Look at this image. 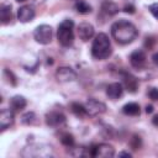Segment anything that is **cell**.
<instances>
[{
  "label": "cell",
  "mask_w": 158,
  "mask_h": 158,
  "mask_svg": "<svg viewBox=\"0 0 158 158\" xmlns=\"http://www.w3.org/2000/svg\"><path fill=\"white\" fill-rule=\"evenodd\" d=\"M4 77L6 78V80H7V83H10L11 85H16L17 84V80H16V77L14 75V73L11 72V70H9V69H4Z\"/></svg>",
  "instance_id": "cell-25"
},
{
  "label": "cell",
  "mask_w": 158,
  "mask_h": 158,
  "mask_svg": "<svg viewBox=\"0 0 158 158\" xmlns=\"http://www.w3.org/2000/svg\"><path fill=\"white\" fill-rule=\"evenodd\" d=\"M101 12L105 16H115L118 12V6L112 0H105L101 4Z\"/></svg>",
  "instance_id": "cell-16"
},
{
  "label": "cell",
  "mask_w": 158,
  "mask_h": 158,
  "mask_svg": "<svg viewBox=\"0 0 158 158\" xmlns=\"http://www.w3.org/2000/svg\"><path fill=\"white\" fill-rule=\"evenodd\" d=\"M16 1H19V2H23V1H26V0H16Z\"/></svg>",
  "instance_id": "cell-34"
},
{
  "label": "cell",
  "mask_w": 158,
  "mask_h": 158,
  "mask_svg": "<svg viewBox=\"0 0 158 158\" xmlns=\"http://www.w3.org/2000/svg\"><path fill=\"white\" fill-rule=\"evenodd\" d=\"M153 43H154V38L153 37H147L146 38V42H144V46L148 47V48H152Z\"/></svg>",
  "instance_id": "cell-29"
},
{
  "label": "cell",
  "mask_w": 158,
  "mask_h": 158,
  "mask_svg": "<svg viewBox=\"0 0 158 158\" xmlns=\"http://www.w3.org/2000/svg\"><path fill=\"white\" fill-rule=\"evenodd\" d=\"M77 31H78L79 38L81 41H84V42L91 40L93 36H94V32H95L94 31V26L91 23H89V22H81V23H79Z\"/></svg>",
  "instance_id": "cell-13"
},
{
  "label": "cell",
  "mask_w": 158,
  "mask_h": 158,
  "mask_svg": "<svg viewBox=\"0 0 158 158\" xmlns=\"http://www.w3.org/2000/svg\"><path fill=\"white\" fill-rule=\"evenodd\" d=\"M15 121L14 112L9 109H2L0 112V128L4 131L7 127H10Z\"/></svg>",
  "instance_id": "cell-14"
},
{
  "label": "cell",
  "mask_w": 158,
  "mask_h": 158,
  "mask_svg": "<svg viewBox=\"0 0 158 158\" xmlns=\"http://www.w3.org/2000/svg\"><path fill=\"white\" fill-rule=\"evenodd\" d=\"M123 11H125L126 14H135L136 7H135L133 5H131V4H128V5H126V6L123 7Z\"/></svg>",
  "instance_id": "cell-28"
},
{
  "label": "cell",
  "mask_w": 158,
  "mask_h": 158,
  "mask_svg": "<svg viewBox=\"0 0 158 158\" xmlns=\"http://www.w3.org/2000/svg\"><path fill=\"white\" fill-rule=\"evenodd\" d=\"M118 157H128V158H131V153H128V152H121V153H118Z\"/></svg>",
  "instance_id": "cell-32"
},
{
  "label": "cell",
  "mask_w": 158,
  "mask_h": 158,
  "mask_svg": "<svg viewBox=\"0 0 158 158\" xmlns=\"http://www.w3.org/2000/svg\"><path fill=\"white\" fill-rule=\"evenodd\" d=\"M89 156L96 158H111L115 156V148L107 143H100L90 147Z\"/></svg>",
  "instance_id": "cell-6"
},
{
  "label": "cell",
  "mask_w": 158,
  "mask_h": 158,
  "mask_svg": "<svg viewBox=\"0 0 158 158\" xmlns=\"http://www.w3.org/2000/svg\"><path fill=\"white\" fill-rule=\"evenodd\" d=\"M21 122H22L23 125H28V126L36 125V123H37V116H36L35 112L28 111V112H26V114H23V115L21 116Z\"/></svg>",
  "instance_id": "cell-21"
},
{
  "label": "cell",
  "mask_w": 158,
  "mask_h": 158,
  "mask_svg": "<svg viewBox=\"0 0 158 158\" xmlns=\"http://www.w3.org/2000/svg\"><path fill=\"white\" fill-rule=\"evenodd\" d=\"M122 112L125 115H128V116H138L141 114V109H139V105L137 102H128V104L123 105Z\"/></svg>",
  "instance_id": "cell-19"
},
{
  "label": "cell",
  "mask_w": 158,
  "mask_h": 158,
  "mask_svg": "<svg viewBox=\"0 0 158 158\" xmlns=\"http://www.w3.org/2000/svg\"><path fill=\"white\" fill-rule=\"evenodd\" d=\"M112 48H111V42L107 37V35L100 32L95 36L93 44H91V56L95 59L102 60L106 59L111 56Z\"/></svg>",
  "instance_id": "cell-2"
},
{
  "label": "cell",
  "mask_w": 158,
  "mask_h": 158,
  "mask_svg": "<svg viewBox=\"0 0 158 158\" xmlns=\"http://www.w3.org/2000/svg\"><path fill=\"white\" fill-rule=\"evenodd\" d=\"M123 94V86L121 83H111L106 88V95L111 100H117Z\"/></svg>",
  "instance_id": "cell-15"
},
{
  "label": "cell",
  "mask_w": 158,
  "mask_h": 158,
  "mask_svg": "<svg viewBox=\"0 0 158 158\" xmlns=\"http://www.w3.org/2000/svg\"><path fill=\"white\" fill-rule=\"evenodd\" d=\"M70 110H72V112L77 117H85L88 115V111H86L85 105H81L79 102H72L70 104Z\"/></svg>",
  "instance_id": "cell-20"
},
{
  "label": "cell",
  "mask_w": 158,
  "mask_h": 158,
  "mask_svg": "<svg viewBox=\"0 0 158 158\" xmlns=\"http://www.w3.org/2000/svg\"><path fill=\"white\" fill-rule=\"evenodd\" d=\"M60 143H62L63 146L68 147V148L72 147V146H74V136L70 135V133H68V132L63 133V135L60 136Z\"/></svg>",
  "instance_id": "cell-24"
},
{
  "label": "cell",
  "mask_w": 158,
  "mask_h": 158,
  "mask_svg": "<svg viewBox=\"0 0 158 158\" xmlns=\"http://www.w3.org/2000/svg\"><path fill=\"white\" fill-rule=\"evenodd\" d=\"M56 78L59 83H69L77 79V73L70 67H59L56 70Z\"/></svg>",
  "instance_id": "cell-9"
},
{
  "label": "cell",
  "mask_w": 158,
  "mask_h": 158,
  "mask_svg": "<svg viewBox=\"0 0 158 158\" xmlns=\"http://www.w3.org/2000/svg\"><path fill=\"white\" fill-rule=\"evenodd\" d=\"M152 60H153L154 65H156V67H158V52H156V53L152 56Z\"/></svg>",
  "instance_id": "cell-30"
},
{
  "label": "cell",
  "mask_w": 158,
  "mask_h": 158,
  "mask_svg": "<svg viewBox=\"0 0 158 158\" xmlns=\"http://www.w3.org/2000/svg\"><path fill=\"white\" fill-rule=\"evenodd\" d=\"M53 36V30L49 25H40L36 27L33 32V37L37 43L40 44H48L52 41Z\"/></svg>",
  "instance_id": "cell-5"
},
{
  "label": "cell",
  "mask_w": 158,
  "mask_h": 158,
  "mask_svg": "<svg viewBox=\"0 0 158 158\" xmlns=\"http://www.w3.org/2000/svg\"><path fill=\"white\" fill-rule=\"evenodd\" d=\"M148 96H149L153 101H157V100H158V89H157V88H151L149 91H148Z\"/></svg>",
  "instance_id": "cell-27"
},
{
  "label": "cell",
  "mask_w": 158,
  "mask_h": 158,
  "mask_svg": "<svg viewBox=\"0 0 158 158\" xmlns=\"http://www.w3.org/2000/svg\"><path fill=\"white\" fill-rule=\"evenodd\" d=\"M152 123H153L154 126H158V115H156V116L152 118Z\"/></svg>",
  "instance_id": "cell-33"
},
{
  "label": "cell",
  "mask_w": 158,
  "mask_h": 158,
  "mask_svg": "<svg viewBox=\"0 0 158 158\" xmlns=\"http://www.w3.org/2000/svg\"><path fill=\"white\" fill-rule=\"evenodd\" d=\"M130 63L131 65L137 69V70H142L146 67L147 63V57L146 53L142 49H136L130 54Z\"/></svg>",
  "instance_id": "cell-8"
},
{
  "label": "cell",
  "mask_w": 158,
  "mask_h": 158,
  "mask_svg": "<svg viewBox=\"0 0 158 158\" xmlns=\"http://www.w3.org/2000/svg\"><path fill=\"white\" fill-rule=\"evenodd\" d=\"M75 10L81 15H86L91 12V6L85 1H78L75 4Z\"/></svg>",
  "instance_id": "cell-22"
},
{
  "label": "cell",
  "mask_w": 158,
  "mask_h": 158,
  "mask_svg": "<svg viewBox=\"0 0 158 158\" xmlns=\"http://www.w3.org/2000/svg\"><path fill=\"white\" fill-rule=\"evenodd\" d=\"M85 107H86L88 115H91V116H98L106 112V105L102 101H99L94 98H89L86 100Z\"/></svg>",
  "instance_id": "cell-7"
},
{
  "label": "cell",
  "mask_w": 158,
  "mask_h": 158,
  "mask_svg": "<svg viewBox=\"0 0 158 158\" xmlns=\"http://www.w3.org/2000/svg\"><path fill=\"white\" fill-rule=\"evenodd\" d=\"M22 157H35V158H49L53 156V149L48 144H30L21 151Z\"/></svg>",
  "instance_id": "cell-4"
},
{
  "label": "cell",
  "mask_w": 158,
  "mask_h": 158,
  "mask_svg": "<svg viewBox=\"0 0 158 158\" xmlns=\"http://www.w3.org/2000/svg\"><path fill=\"white\" fill-rule=\"evenodd\" d=\"M46 123L51 127H60L65 125V116L59 111H51L46 115Z\"/></svg>",
  "instance_id": "cell-11"
},
{
  "label": "cell",
  "mask_w": 158,
  "mask_h": 158,
  "mask_svg": "<svg viewBox=\"0 0 158 158\" xmlns=\"http://www.w3.org/2000/svg\"><path fill=\"white\" fill-rule=\"evenodd\" d=\"M35 9L31 5H23L17 10V19L20 22L26 23V22H31L35 19Z\"/></svg>",
  "instance_id": "cell-12"
},
{
  "label": "cell",
  "mask_w": 158,
  "mask_h": 158,
  "mask_svg": "<svg viewBox=\"0 0 158 158\" xmlns=\"http://www.w3.org/2000/svg\"><path fill=\"white\" fill-rule=\"evenodd\" d=\"M148 10H149V12L153 15V17L158 20V4H157V2L151 4V5L148 6Z\"/></svg>",
  "instance_id": "cell-26"
},
{
  "label": "cell",
  "mask_w": 158,
  "mask_h": 158,
  "mask_svg": "<svg viewBox=\"0 0 158 158\" xmlns=\"http://www.w3.org/2000/svg\"><path fill=\"white\" fill-rule=\"evenodd\" d=\"M146 112L147 114H152L153 112V106L152 105H147L146 106Z\"/></svg>",
  "instance_id": "cell-31"
},
{
  "label": "cell",
  "mask_w": 158,
  "mask_h": 158,
  "mask_svg": "<svg viewBox=\"0 0 158 158\" xmlns=\"http://www.w3.org/2000/svg\"><path fill=\"white\" fill-rule=\"evenodd\" d=\"M121 78H122V83H123V86L125 89L128 91V93H132L135 94L138 89V80L135 75H132L131 73L128 72H121Z\"/></svg>",
  "instance_id": "cell-10"
},
{
  "label": "cell",
  "mask_w": 158,
  "mask_h": 158,
  "mask_svg": "<svg viewBox=\"0 0 158 158\" xmlns=\"http://www.w3.org/2000/svg\"><path fill=\"white\" fill-rule=\"evenodd\" d=\"M26 105H27V100L22 95H15L10 99V107L14 111H21L26 107Z\"/></svg>",
  "instance_id": "cell-17"
},
{
  "label": "cell",
  "mask_w": 158,
  "mask_h": 158,
  "mask_svg": "<svg viewBox=\"0 0 158 158\" xmlns=\"http://www.w3.org/2000/svg\"><path fill=\"white\" fill-rule=\"evenodd\" d=\"M128 144H130V147H131L133 151H138V149H141V147H142V138H141L138 135H132V137L130 138Z\"/></svg>",
  "instance_id": "cell-23"
},
{
  "label": "cell",
  "mask_w": 158,
  "mask_h": 158,
  "mask_svg": "<svg viewBox=\"0 0 158 158\" xmlns=\"http://www.w3.org/2000/svg\"><path fill=\"white\" fill-rule=\"evenodd\" d=\"M73 28H74V22L70 19H65L59 23L58 31H57V38L63 47H69L73 44L74 42Z\"/></svg>",
  "instance_id": "cell-3"
},
{
  "label": "cell",
  "mask_w": 158,
  "mask_h": 158,
  "mask_svg": "<svg viewBox=\"0 0 158 158\" xmlns=\"http://www.w3.org/2000/svg\"><path fill=\"white\" fill-rule=\"evenodd\" d=\"M11 20H12L11 5L1 4V6H0V21H1V23L2 25H7V23H10Z\"/></svg>",
  "instance_id": "cell-18"
},
{
  "label": "cell",
  "mask_w": 158,
  "mask_h": 158,
  "mask_svg": "<svg viewBox=\"0 0 158 158\" xmlns=\"http://www.w3.org/2000/svg\"><path fill=\"white\" fill-rule=\"evenodd\" d=\"M111 35L118 44H128L136 40L138 36V30L132 22L127 20H118L112 23Z\"/></svg>",
  "instance_id": "cell-1"
}]
</instances>
